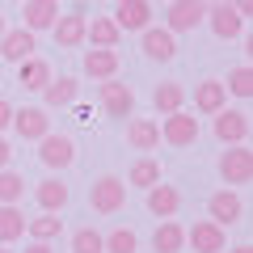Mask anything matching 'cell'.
I'll return each instance as SVG.
<instances>
[{"mask_svg": "<svg viewBox=\"0 0 253 253\" xmlns=\"http://www.w3.org/2000/svg\"><path fill=\"white\" fill-rule=\"evenodd\" d=\"M38 161H42L46 169H68V165L76 161L72 135H55V131H46V135L38 139Z\"/></svg>", "mask_w": 253, "mask_h": 253, "instance_id": "ba28073f", "label": "cell"}, {"mask_svg": "<svg viewBox=\"0 0 253 253\" xmlns=\"http://www.w3.org/2000/svg\"><path fill=\"white\" fill-rule=\"evenodd\" d=\"M144 55L156 59V63H169L173 55H177V38H173L169 30H161V26H148L144 30Z\"/></svg>", "mask_w": 253, "mask_h": 253, "instance_id": "9a60e30c", "label": "cell"}, {"mask_svg": "<svg viewBox=\"0 0 253 253\" xmlns=\"http://www.w3.org/2000/svg\"><path fill=\"white\" fill-rule=\"evenodd\" d=\"M186 245L194 253H224L228 249V228L211 224V219H194V228H186Z\"/></svg>", "mask_w": 253, "mask_h": 253, "instance_id": "8992f818", "label": "cell"}, {"mask_svg": "<svg viewBox=\"0 0 253 253\" xmlns=\"http://www.w3.org/2000/svg\"><path fill=\"white\" fill-rule=\"evenodd\" d=\"M9 161H13V148L0 139V169H9Z\"/></svg>", "mask_w": 253, "mask_h": 253, "instance_id": "e575fe53", "label": "cell"}, {"mask_svg": "<svg viewBox=\"0 0 253 253\" xmlns=\"http://www.w3.org/2000/svg\"><path fill=\"white\" fill-rule=\"evenodd\" d=\"M26 232L34 236V241H46V245H51L55 236L63 232V219H59V215H51V211H42L38 219H26Z\"/></svg>", "mask_w": 253, "mask_h": 253, "instance_id": "83f0119b", "label": "cell"}, {"mask_svg": "<svg viewBox=\"0 0 253 253\" xmlns=\"http://www.w3.org/2000/svg\"><path fill=\"white\" fill-rule=\"evenodd\" d=\"M161 139H165V144H173V148H190L194 139H199V118L190 114V110H173V114H165Z\"/></svg>", "mask_w": 253, "mask_h": 253, "instance_id": "277c9868", "label": "cell"}, {"mask_svg": "<svg viewBox=\"0 0 253 253\" xmlns=\"http://www.w3.org/2000/svg\"><path fill=\"white\" fill-rule=\"evenodd\" d=\"M26 194V177H17V173L0 169V207H17V199Z\"/></svg>", "mask_w": 253, "mask_h": 253, "instance_id": "4dcf8cb0", "label": "cell"}, {"mask_svg": "<svg viewBox=\"0 0 253 253\" xmlns=\"http://www.w3.org/2000/svg\"><path fill=\"white\" fill-rule=\"evenodd\" d=\"M207 215H211V224H219V228L241 224V219H245L241 194H236V190H215V194L207 199Z\"/></svg>", "mask_w": 253, "mask_h": 253, "instance_id": "9c48e42d", "label": "cell"}, {"mask_svg": "<svg viewBox=\"0 0 253 253\" xmlns=\"http://www.w3.org/2000/svg\"><path fill=\"white\" fill-rule=\"evenodd\" d=\"M126 181H131V186L152 190L156 181H161V161H152V156H139V161L131 165V173H126Z\"/></svg>", "mask_w": 253, "mask_h": 253, "instance_id": "4316f807", "label": "cell"}, {"mask_svg": "<svg viewBox=\"0 0 253 253\" xmlns=\"http://www.w3.org/2000/svg\"><path fill=\"white\" fill-rule=\"evenodd\" d=\"M72 253H106L101 249V232L97 228H76L72 232Z\"/></svg>", "mask_w": 253, "mask_h": 253, "instance_id": "d6a6232c", "label": "cell"}, {"mask_svg": "<svg viewBox=\"0 0 253 253\" xmlns=\"http://www.w3.org/2000/svg\"><path fill=\"white\" fill-rule=\"evenodd\" d=\"M228 4H232V9H236V13H241V17H249V9H253L249 0H228Z\"/></svg>", "mask_w": 253, "mask_h": 253, "instance_id": "8d00e7d4", "label": "cell"}, {"mask_svg": "<svg viewBox=\"0 0 253 253\" xmlns=\"http://www.w3.org/2000/svg\"><path fill=\"white\" fill-rule=\"evenodd\" d=\"M4 30H9V26H4V13H0V38H4Z\"/></svg>", "mask_w": 253, "mask_h": 253, "instance_id": "f35d334b", "label": "cell"}, {"mask_svg": "<svg viewBox=\"0 0 253 253\" xmlns=\"http://www.w3.org/2000/svg\"><path fill=\"white\" fill-rule=\"evenodd\" d=\"M17 236H26V215L17 207H0V245H13Z\"/></svg>", "mask_w": 253, "mask_h": 253, "instance_id": "f1b7e54d", "label": "cell"}, {"mask_svg": "<svg viewBox=\"0 0 253 253\" xmlns=\"http://www.w3.org/2000/svg\"><path fill=\"white\" fill-rule=\"evenodd\" d=\"M84 13L81 9H72V13H59L55 17V26H51V34H55V42L59 46H81L84 42Z\"/></svg>", "mask_w": 253, "mask_h": 253, "instance_id": "4fadbf2b", "label": "cell"}, {"mask_svg": "<svg viewBox=\"0 0 253 253\" xmlns=\"http://www.w3.org/2000/svg\"><path fill=\"white\" fill-rule=\"evenodd\" d=\"M152 106L161 110V114H173V110L186 106V89H181L177 81H161V84H156V93H152Z\"/></svg>", "mask_w": 253, "mask_h": 253, "instance_id": "484cf974", "label": "cell"}, {"mask_svg": "<svg viewBox=\"0 0 253 253\" xmlns=\"http://www.w3.org/2000/svg\"><path fill=\"white\" fill-rule=\"evenodd\" d=\"M21 4H26V0H21Z\"/></svg>", "mask_w": 253, "mask_h": 253, "instance_id": "b9f144b4", "label": "cell"}, {"mask_svg": "<svg viewBox=\"0 0 253 253\" xmlns=\"http://www.w3.org/2000/svg\"><path fill=\"white\" fill-rule=\"evenodd\" d=\"M34 199H38V207H42V211H51V215H59V211L68 207V186H63L59 177H46V181H38Z\"/></svg>", "mask_w": 253, "mask_h": 253, "instance_id": "cb8c5ba5", "label": "cell"}, {"mask_svg": "<svg viewBox=\"0 0 253 253\" xmlns=\"http://www.w3.org/2000/svg\"><path fill=\"white\" fill-rule=\"evenodd\" d=\"M26 253H51V245H46V241H30Z\"/></svg>", "mask_w": 253, "mask_h": 253, "instance_id": "d590c367", "label": "cell"}, {"mask_svg": "<svg viewBox=\"0 0 253 253\" xmlns=\"http://www.w3.org/2000/svg\"><path fill=\"white\" fill-rule=\"evenodd\" d=\"M84 42L110 46V51H114V46L123 42V30L114 26V17H93V21H84Z\"/></svg>", "mask_w": 253, "mask_h": 253, "instance_id": "603a6c76", "label": "cell"}, {"mask_svg": "<svg viewBox=\"0 0 253 253\" xmlns=\"http://www.w3.org/2000/svg\"><path fill=\"white\" fill-rule=\"evenodd\" d=\"M152 249L156 253H181L186 249V228L173 224V219H165V224L156 228V236H152Z\"/></svg>", "mask_w": 253, "mask_h": 253, "instance_id": "d4e9b609", "label": "cell"}, {"mask_svg": "<svg viewBox=\"0 0 253 253\" xmlns=\"http://www.w3.org/2000/svg\"><path fill=\"white\" fill-rule=\"evenodd\" d=\"M0 253H13V249H0Z\"/></svg>", "mask_w": 253, "mask_h": 253, "instance_id": "ab89813d", "label": "cell"}, {"mask_svg": "<svg viewBox=\"0 0 253 253\" xmlns=\"http://www.w3.org/2000/svg\"><path fill=\"white\" fill-rule=\"evenodd\" d=\"M97 97H101V110H106L110 118H131L135 114V89L123 84V81H101Z\"/></svg>", "mask_w": 253, "mask_h": 253, "instance_id": "5b68a950", "label": "cell"}, {"mask_svg": "<svg viewBox=\"0 0 253 253\" xmlns=\"http://www.w3.org/2000/svg\"><path fill=\"white\" fill-rule=\"evenodd\" d=\"M55 17H59V0H26V21L21 26L30 34H38V30H51Z\"/></svg>", "mask_w": 253, "mask_h": 253, "instance_id": "ffe728a7", "label": "cell"}, {"mask_svg": "<svg viewBox=\"0 0 253 253\" xmlns=\"http://www.w3.org/2000/svg\"><path fill=\"white\" fill-rule=\"evenodd\" d=\"M114 26L118 30H139V34H144V30L152 26V0H118Z\"/></svg>", "mask_w": 253, "mask_h": 253, "instance_id": "8fae6325", "label": "cell"}, {"mask_svg": "<svg viewBox=\"0 0 253 253\" xmlns=\"http://www.w3.org/2000/svg\"><path fill=\"white\" fill-rule=\"evenodd\" d=\"M13 131H17L21 139H42L46 131H51V118H46L42 106H26V110H13Z\"/></svg>", "mask_w": 253, "mask_h": 253, "instance_id": "7c38bea8", "label": "cell"}, {"mask_svg": "<svg viewBox=\"0 0 253 253\" xmlns=\"http://www.w3.org/2000/svg\"><path fill=\"white\" fill-rule=\"evenodd\" d=\"M165 4H173V0H165Z\"/></svg>", "mask_w": 253, "mask_h": 253, "instance_id": "60d3db41", "label": "cell"}, {"mask_svg": "<svg viewBox=\"0 0 253 253\" xmlns=\"http://www.w3.org/2000/svg\"><path fill=\"white\" fill-rule=\"evenodd\" d=\"M228 253H253V249H249V245H236V249H228Z\"/></svg>", "mask_w": 253, "mask_h": 253, "instance_id": "74e56055", "label": "cell"}, {"mask_svg": "<svg viewBox=\"0 0 253 253\" xmlns=\"http://www.w3.org/2000/svg\"><path fill=\"white\" fill-rule=\"evenodd\" d=\"M76 93H81V84H76V76H59V81H46L42 97H46V110H63V106H72Z\"/></svg>", "mask_w": 253, "mask_h": 253, "instance_id": "7402d4cb", "label": "cell"}, {"mask_svg": "<svg viewBox=\"0 0 253 253\" xmlns=\"http://www.w3.org/2000/svg\"><path fill=\"white\" fill-rule=\"evenodd\" d=\"M123 203H126V181L114 177V173H106L89 186V207L97 215H114V211H123Z\"/></svg>", "mask_w": 253, "mask_h": 253, "instance_id": "6da1fadb", "label": "cell"}, {"mask_svg": "<svg viewBox=\"0 0 253 253\" xmlns=\"http://www.w3.org/2000/svg\"><path fill=\"white\" fill-rule=\"evenodd\" d=\"M203 21H207V0H173V4H169V17H165V30L177 38V34L199 30Z\"/></svg>", "mask_w": 253, "mask_h": 253, "instance_id": "3957f363", "label": "cell"}, {"mask_svg": "<svg viewBox=\"0 0 253 253\" xmlns=\"http://www.w3.org/2000/svg\"><path fill=\"white\" fill-rule=\"evenodd\" d=\"M224 89L232 93V97H253V68L249 63H241V68H232L224 81Z\"/></svg>", "mask_w": 253, "mask_h": 253, "instance_id": "1f68e13d", "label": "cell"}, {"mask_svg": "<svg viewBox=\"0 0 253 253\" xmlns=\"http://www.w3.org/2000/svg\"><path fill=\"white\" fill-rule=\"evenodd\" d=\"M17 81H21V89L42 93V89H46V81H51V63L38 59V55H30V59H21V63H17Z\"/></svg>", "mask_w": 253, "mask_h": 253, "instance_id": "44dd1931", "label": "cell"}, {"mask_svg": "<svg viewBox=\"0 0 253 253\" xmlns=\"http://www.w3.org/2000/svg\"><path fill=\"white\" fill-rule=\"evenodd\" d=\"M224 106H228L224 81H199L194 84V110H199V114H219Z\"/></svg>", "mask_w": 253, "mask_h": 253, "instance_id": "2e32d148", "label": "cell"}, {"mask_svg": "<svg viewBox=\"0 0 253 253\" xmlns=\"http://www.w3.org/2000/svg\"><path fill=\"white\" fill-rule=\"evenodd\" d=\"M126 144L135 148V152H152L161 144V123H152V118H131L126 123Z\"/></svg>", "mask_w": 253, "mask_h": 253, "instance_id": "d6986e66", "label": "cell"}, {"mask_svg": "<svg viewBox=\"0 0 253 253\" xmlns=\"http://www.w3.org/2000/svg\"><path fill=\"white\" fill-rule=\"evenodd\" d=\"M219 177H224L228 190L249 186V177H253V152L245 144H228V152L219 156Z\"/></svg>", "mask_w": 253, "mask_h": 253, "instance_id": "7a4b0ae2", "label": "cell"}, {"mask_svg": "<svg viewBox=\"0 0 253 253\" xmlns=\"http://www.w3.org/2000/svg\"><path fill=\"white\" fill-rule=\"evenodd\" d=\"M177 207H181L177 186H165V181H156V186L148 190V211H152L156 219H173V215H177Z\"/></svg>", "mask_w": 253, "mask_h": 253, "instance_id": "e0dca14e", "label": "cell"}, {"mask_svg": "<svg viewBox=\"0 0 253 253\" xmlns=\"http://www.w3.org/2000/svg\"><path fill=\"white\" fill-rule=\"evenodd\" d=\"M118 51H110V46H93V51H84V76H93V81H114L118 72Z\"/></svg>", "mask_w": 253, "mask_h": 253, "instance_id": "5bb4252c", "label": "cell"}, {"mask_svg": "<svg viewBox=\"0 0 253 253\" xmlns=\"http://www.w3.org/2000/svg\"><path fill=\"white\" fill-rule=\"evenodd\" d=\"M207 26H211V34L224 38V42H232V38L245 34V17L228 4V0L224 4H207Z\"/></svg>", "mask_w": 253, "mask_h": 253, "instance_id": "30bf717a", "label": "cell"}, {"mask_svg": "<svg viewBox=\"0 0 253 253\" xmlns=\"http://www.w3.org/2000/svg\"><path fill=\"white\" fill-rule=\"evenodd\" d=\"M0 55H4L9 63L30 59V55H34V34H30L26 26H17V30H4V38H0Z\"/></svg>", "mask_w": 253, "mask_h": 253, "instance_id": "ac0fdd59", "label": "cell"}, {"mask_svg": "<svg viewBox=\"0 0 253 253\" xmlns=\"http://www.w3.org/2000/svg\"><path fill=\"white\" fill-rule=\"evenodd\" d=\"M101 249H106V253H135L139 249V236L131 232V228H114V232L101 236Z\"/></svg>", "mask_w": 253, "mask_h": 253, "instance_id": "f546056e", "label": "cell"}, {"mask_svg": "<svg viewBox=\"0 0 253 253\" xmlns=\"http://www.w3.org/2000/svg\"><path fill=\"white\" fill-rule=\"evenodd\" d=\"M215 118V123H211V131H215V139L219 144H245V139H249V114H245V110H219V114H211Z\"/></svg>", "mask_w": 253, "mask_h": 253, "instance_id": "52a82bcc", "label": "cell"}, {"mask_svg": "<svg viewBox=\"0 0 253 253\" xmlns=\"http://www.w3.org/2000/svg\"><path fill=\"white\" fill-rule=\"evenodd\" d=\"M13 123V106H9V101H4V97H0V131H4V126H9Z\"/></svg>", "mask_w": 253, "mask_h": 253, "instance_id": "836d02e7", "label": "cell"}]
</instances>
